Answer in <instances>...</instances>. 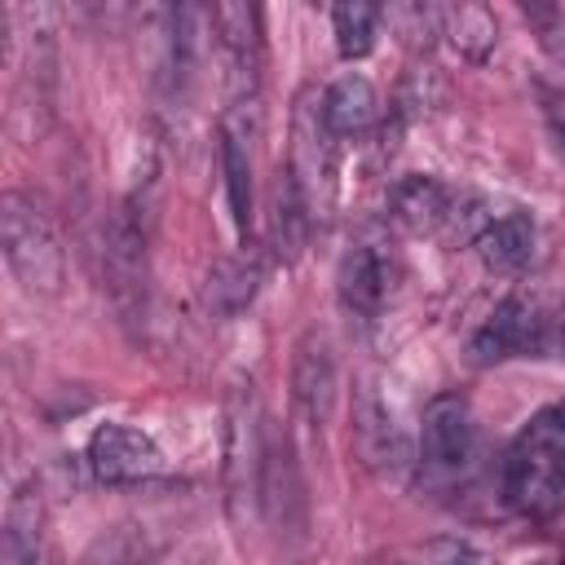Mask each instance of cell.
I'll return each instance as SVG.
<instances>
[{
  "label": "cell",
  "mask_w": 565,
  "mask_h": 565,
  "mask_svg": "<svg viewBox=\"0 0 565 565\" xmlns=\"http://www.w3.org/2000/svg\"><path fill=\"white\" fill-rule=\"evenodd\" d=\"M4 543L13 565H49V534H44V508L35 490H18L4 521Z\"/></svg>",
  "instance_id": "17"
},
{
  "label": "cell",
  "mask_w": 565,
  "mask_h": 565,
  "mask_svg": "<svg viewBox=\"0 0 565 565\" xmlns=\"http://www.w3.org/2000/svg\"><path fill=\"white\" fill-rule=\"evenodd\" d=\"M547 344V318L539 313V305L530 296H503L494 305V313L477 327L472 335V358L477 362H503V358H521L530 349Z\"/></svg>",
  "instance_id": "10"
},
{
  "label": "cell",
  "mask_w": 565,
  "mask_h": 565,
  "mask_svg": "<svg viewBox=\"0 0 565 565\" xmlns=\"http://www.w3.org/2000/svg\"><path fill=\"white\" fill-rule=\"evenodd\" d=\"M393 278H397L393 252H388L384 243H375V238H362V243H353V247L344 252V260H340V274H335L340 305H344L353 318L371 322V318H380V309H384V300H388V291H393Z\"/></svg>",
  "instance_id": "9"
},
{
  "label": "cell",
  "mask_w": 565,
  "mask_h": 565,
  "mask_svg": "<svg viewBox=\"0 0 565 565\" xmlns=\"http://www.w3.org/2000/svg\"><path fill=\"white\" fill-rule=\"evenodd\" d=\"M256 265L247 260H225L212 269V282H207V296L221 305V313H238L252 296H256Z\"/></svg>",
  "instance_id": "20"
},
{
  "label": "cell",
  "mask_w": 565,
  "mask_h": 565,
  "mask_svg": "<svg viewBox=\"0 0 565 565\" xmlns=\"http://www.w3.org/2000/svg\"><path fill=\"white\" fill-rule=\"evenodd\" d=\"M0 247H4V260H9L13 278L26 291L53 296L62 287V247H57V234L44 221V212L26 194H18V190L0 194Z\"/></svg>",
  "instance_id": "2"
},
{
  "label": "cell",
  "mask_w": 565,
  "mask_h": 565,
  "mask_svg": "<svg viewBox=\"0 0 565 565\" xmlns=\"http://www.w3.org/2000/svg\"><path fill=\"white\" fill-rule=\"evenodd\" d=\"M106 287L124 322H137L146 309V225L132 207L115 212L106 230Z\"/></svg>",
  "instance_id": "5"
},
{
  "label": "cell",
  "mask_w": 565,
  "mask_h": 565,
  "mask_svg": "<svg viewBox=\"0 0 565 565\" xmlns=\"http://www.w3.org/2000/svg\"><path fill=\"white\" fill-rule=\"evenodd\" d=\"M477 256L486 269L494 274H516L530 265L534 256V221L525 212H503V216H490L481 221L477 238H472Z\"/></svg>",
  "instance_id": "15"
},
{
  "label": "cell",
  "mask_w": 565,
  "mask_h": 565,
  "mask_svg": "<svg viewBox=\"0 0 565 565\" xmlns=\"http://www.w3.org/2000/svg\"><path fill=\"white\" fill-rule=\"evenodd\" d=\"M331 31H335V49L340 57H366L375 49V31H380V9L362 4V0H344L331 9Z\"/></svg>",
  "instance_id": "18"
},
{
  "label": "cell",
  "mask_w": 565,
  "mask_h": 565,
  "mask_svg": "<svg viewBox=\"0 0 565 565\" xmlns=\"http://www.w3.org/2000/svg\"><path fill=\"white\" fill-rule=\"evenodd\" d=\"M547 128H552V146L565 159V97H547Z\"/></svg>",
  "instance_id": "21"
},
{
  "label": "cell",
  "mask_w": 565,
  "mask_h": 565,
  "mask_svg": "<svg viewBox=\"0 0 565 565\" xmlns=\"http://www.w3.org/2000/svg\"><path fill=\"white\" fill-rule=\"evenodd\" d=\"M380 115V97L375 84L366 75H340L335 84H327L322 93V119L331 128V137H362Z\"/></svg>",
  "instance_id": "16"
},
{
  "label": "cell",
  "mask_w": 565,
  "mask_h": 565,
  "mask_svg": "<svg viewBox=\"0 0 565 565\" xmlns=\"http://www.w3.org/2000/svg\"><path fill=\"white\" fill-rule=\"evenodd\" d=\"M260 468H265V428L256 424L252 388H238L225 411V490L230 503L260 508Z\"/></svg>",
  "instance_id": "4"
},
{
  "label": "cell",
  "mask_w": 565,
  "mask_h": 565,
  "mask_svg": "<svg viewBox=\"0 0 565 565\" xmlns=\"http://www.w3.org/2000/svg\"><path fill=\"white\" fill-rule=\"evenodd\" d=\"M291 406L309 433H322L335 406V358L322 331H305L291 358Z\"/></svg>",
  "instance_id": "8"
},
{
  "label": "cell",
  "mask_w": 565,
  "mask_h": 565,
  "mask_svg": "<svg viewBox=\"0 0 565 565\" xmlns=\"http://www.w3.org/2000/svg\"><path fill=\"white\" fill-rule=\"evenodd\" d=\"M556 565H565V561H556Z\"/></svg>",
  "instance_id": "22"
},
{
  "label": "cell",
  "mask_w": 565,
  "mask_h": 565,
  "mask_svg": "<svg viewBox=\"0 0 565 565\" xmlns=\"http://www.w3.org/2000/svg\"><path fill=\"white\" fill-rule=\"evenodd\" d=\"M503 494L525 516L565 508V406L534 415L503 459Z\"/></svg>",
  "instance_id": "1"
},
{
  "label": "cell",
  "mask_w": 565,
  "mask_h": 565,
  "mask_svg": "<svg viewBox=\"0 0 565 565\" xmlns=\"http://www.w3.org/2000/svg\"><path fill=\"white\" fill-rule=\"evenodd\" d=\"M260 512L282 530H305V481L291 455V437L265 428V468H260Z\"/></svg>",
  "instance_id": "11"
},
{
  "label": "cell",
  "mask_w": 565,
  "mask_h": 565,
  "mask_svg": "<svg viewBox=\"0 0 565 565\" xmlns=\"http://www.w3.org/2000/svg\"><path fill=\"white\" fill-rule=\"evenodd\" d=\"M247 115H256L252 102H238L221 119V172H225V194H230V216L238 234L247 238L252 230V128Z\"/></svg>",
  "instance_id": "12"
},
{
  "label": "cell",
  "mask_w": 565,
  "mask_h": 565,
  "mask_svg": "<svg viewBox=\"0 0 565 565\" xmlns=\"http://www.w3.org/2000/svg\"><path fill=\"white\" fill-rule=\"evenodd\" d=\"M437 22H446V35H450L455 49L468 53V57H486V49L494 44V18H490L481 4L446 9V13H437Z\"/></svg>",
  "instance_id": "19"
},
{
  "label": "cell",
  "mask_w": 565,
  "mask_h": 565,
  "mask_svg": "<svg viewBox=\"0 0 565 565\" xmlns=\"http://www.w3.org/2000/svg\"><path fill=\"white\" fill-rule=\"evenodd\" d=\"M388 207H393V221H402L415 234H428V230H441V225L459 221V194L446 181L428 177V172L402 177L388 194Z\"/></svg>",
  "instance_id": "13"
},
{
  "label": "cell",
  "mask_w": 565,
  "mask_h": 565,
  "mask_svg": "<svg viewBox=\"0 0 565 565\" xmlns=\"http://www.w3.org/2000/svg\"><path fill=\"white\" fill-rule=\"evenodd\" d=\"M88 468L106 486H132V481L159 477L163 472V455H159V446L141 428H132V424H102L88 437Z\"/></svg>",
  "instance_id": "7"
},
{
  "label": "cell",
  "mask_w": 565,
  "mask_h": 565,
  "mask_svg": "<svg viewBox=\"0 0 565 565\" xmlns=\"http://www.w3.org/2000/svg\"><path fill=\"white\" fill-rule=\"evenodd\" d=\"M212 31H216V44L225 53V62L234 66V79L243 88L256 84L260 75V9L252 4H216L207 13Z\"/></svg>",
  "instance_id": "14"
},
{
  "label": "cell",
  "mask_w": 565,
  "mask_h": 565,
  "mask_svg": "<svg viewBox=\"0 0 565 565\" xmlns=\"http://www.w3.org/2000/svg\"><path fill=\"white\" fill-rule=\"evenodd\" d=\"M287 177L309 212V221H327L331 199H335V137L322 119V102L313 106L309 97L296 102L291 115V163Z\"/></svg>",
  "instance_id": "3"
},
{
  "label": "cell",
  "mask_w": 565,
  "mask_h": 565,
  "mask_svg": "<svg viewBox=\"0 0 565 565\" xmlns=\"http://www.w3.org/2000/svg\"><path fill=\"white\" fill-rule=\"evenodd\" d=\"M477 446V424L463 397L455 393H437L424 406V424H419V463L428 472H459L472 459Z\"/></svg>",
  "instance_id": "6"
},
{
  "label": "cell",
  "mask_w": 565,
  "mask_h": 565,
  "mask_svg": "<svg viewBox=\"0 0 565 565\" xmlns=\"http://www.w3.org/2000/svg\"><path fill=\"white\" fill-rule=\"evenodd\" d=\"M561 406H565V402H561Z\"/></svg>",
  "instance_id": "23"
}]
</instances>
